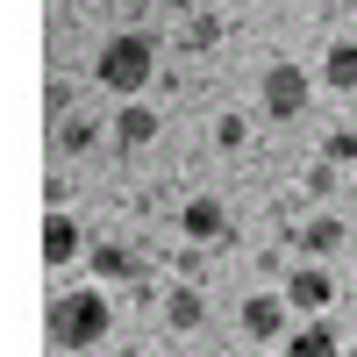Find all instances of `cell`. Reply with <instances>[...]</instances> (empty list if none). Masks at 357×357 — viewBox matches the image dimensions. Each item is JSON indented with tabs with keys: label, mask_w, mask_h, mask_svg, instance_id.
Masks as SVG:
<instances>
[{
	"label": "cell",
	"mask_w": 357,
	"mask_h": 357,
	"mask_svg": "<svg viewBox=\"0 0 357 357\" xmlns=\"http://www.w3.org/2000/svg\"><path fill=\"white\" fill-rule=\"evenodd\" d=\"M178 229L193 236V243H229V215H222V200H186V215H178Z\"/></svg>",
	"instance_id": "cell-5"
},
{
	"label": "cell",
	"mask_w": 357,
	"mask_h": 357,
	"mask_svg": "<svg viewBox=\"0 0 357 357\" xmlns=\"http://www.w3.org/2000/svg\"><path fill=\"white\" fill-rule=\"evenodd\" d=\"M286 301H293V307H301V314H321V307H329V301H336V279H329V272H321V264H301V272H293V279H286Z\"/></svg>",
	"instance_id": "cell-4"
},
{
	"label": "cell",
	"mask_w": 357,
	"mask_h": 357,
	"mask_svg": "<svg viewBox=\"0 0 357 357\" xmlns=\"http://www.w3.org/2000/svg\"><path fill=\"white\" fill-rule=\"evenodd\" d=\"M43 329H50L57 350H93L107 336V301L100 293H57L50 314H43Z\"/></svg>",
	"instance_id": "cell-2"
},
{
	"label": "cell",
	"mask_w": 357,
	"mask_h": 357,
	"mask_svg": "<svg viewBox=\"0 0 357 357\" xmlns=\"http://www.w3.org/2000/svg\"><path fill=\"white\" fill-rule=\"evenodd\" d=\"M151 136H158V114L143 107V100H129V107H122V122H114V143H122V151H143Z\"/></svg>",
	"instance_id": "cell-8"
},
{
	"label": "cell",
	"mask_w": 357,
	"mask_h": 357,
	"mask_svg": "<svg viewBox=\"0 0 357 357\" xmlns=\"http://www.w3.org/2000/svg\"><path fill=\"white\" fill-rule=\"evenodd\" d=\"M321 79H329L336 93H357V43H329V57H321Z\"/></svg>",
	"instance_id": "cell-9"
},
{
	"label": "cell",
	"mask_w": 357,
	"mask_h": 357,
	"mask_svg": "<svg viewBox=\"0 0 357 357\" xmlns=\"http://www.w3.org/2000/svg\"><path fill=\"white\" fill-rule=\"evenodd\" d=\"M243 336H257V343L286 336V307L272 301V293H257V301H243Z\"/></svg>",
	"instance_id": "cell-6"
},
{
	"label": "cell",
	"mask_w": 357,
	"mask_h": 357,
	"mask_svg": "<svg viewBox=\"0 0 357 357\" xmlns=\"http://www.w3.org/2000/svg\"><path fill=\"white\" fill-rule=\"evenodd\" d=\"M165 314H172V329H200V314H207V307H200V293H193V286H178Z\"/></svg>",
	"instance_id": "cell-13"
},
{
	"label": "cell",
	"mask_w": 357,
	"mask_h": 357,
	"mask_svg": "<svg viewBox=\"0 0 357 357\" xmlns=\"http://www.w3.org/2000/svg\"><path fill=\"white\" fill-rule=\"evenodd\" d=\"M286 357H336V329L329 321H307V329L286 343Z\"/></svg>",
	"instance_id": "cell-10"
},
{
	"label": "cell",
	"mask_w": 357,
	"mask_h": 357,
	"mask_svg": "<svg viewBox=\"0 0 357 357\" xmlns=\"http://www.w3.org/2000/svg\"><path fill=\"white\" fill-rule=\"evenodd\" d=\"M86 257H93V272H100V279H129V272H136V257H129V250H114V243H93Z\"/></svg>",
	"instance_id": "cell-12"
},
{
	"label": "cell",
	"mask_w": 357,
	"mask_h": 357,
	"mask_svg": "<svg viewBox=\"0 0 357 357\" xmlns=\"http://www.w3.org/2000/svg\"><path fill=\"white\" fill-rule=\"evenodd\" d=\"M57 143H65V151H86V143H93V129H86V122H65V129H57Z\"/></svg>",
	"instance_id": "cell-14"
},
{
	"label": "cell",
	"mask_w": 357,
	"mask_h": 357,
	"mask_svg": "<svg viewBox=\"0 0 357 357\" xmlns=\"http://www.w3.org/2000/svg\"><path fill=\"white\" fill-rule=\"evenodd\" d=\"M86 243H79V229H72V215H43V264H72Z\"/></svg>",
	"instance_id": "cell-7"
},
{
	"label": "cell",
	"mask_w": 357,
	"mask_h": 357,
	"mask_svg": "<svg viewBox=\"0 0 357 357\" xmlns=\"http://www.w3.org/2000/svg\"><path fill=\"white\" fill-rule=\"evenodd\" d=\"M336 243H343V222H336V215H321V222L301 229V250H307V257H329Z\"/></svg>",
	"instance_id": "cell-11"
},
{
	"label": "cell",
	"mask_w": 357,
	"mask_h": 357,
	"mask_svg": "<svg viewBox=\"0 0 357 357\" xmlns=\"http://www.w3.org/2000/svg\"><path fill=\"white\" fill-rule=\"evenodd\" d=\"M93 72H100L107 93L136 100L143 86H151V72H158V43L143 36V29H129V36H107V43H100V57H93Z\"/></svg>",
	"instance_id": "cell-1"
},
{
	"label": "cell",
	"mask_w": 357,
	"mask_h": 357,
	"mask_svg": "<svg viewBox=\"0 0 357 357\" xmlns=\"http://www.w3.org/2000/svg\"><path fill=\"white\" fill-rule=\"evenodd\" d=\"M257 100H264V114H272V122L307 114V72L286 65V57H272V65H264V79H257Z\"/></svg>",
	"instance_id": "cell-3"
}]
</instances>
